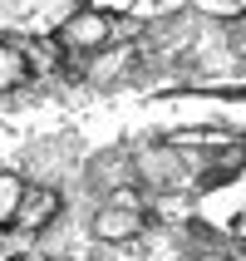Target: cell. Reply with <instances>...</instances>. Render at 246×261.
I'll return each instance as SVG.
<instances>
[{
	"instance_id": "obj_1",
	"label": "cell",
	"mask_w": 246,
	"mask_h": 261,
	"mask_svg": "<svg viewBox=\"0 0 246 261\" xmlns=\"http://www.w3.org/2000/svg\"><path fill=\"white\" fill-rule=\"evenodd\" d=\"M79 5H0V30L10 35H59Z\"/></svg>"
},
{
	"instance_id": "obj_2",
	"label": "cell",
	"mask_w": 246,
	"mask_h": 261,
	"mask_svg": "<svg viewBox=\"0 0 246 261\" xmlns=\"http://www.w3.org/2000/svg\"><path fill=\"white\" fill-rule=\"evenodd\" d=\"M59 40L69 44V49H94V44H103V40H108V20H103V10L79 5V10L69 15V25L59 30Z\"/></svg>"
},
{
	"instance_id": "obj_3",
	"label": "cell",
	"mask_w": 246,
	"mask_h": 261,
	"mask_svg": "<svg viewBox=\"0 0 246 261\" xmlns=\"http://www.w3.org/2000/svg\"><path fill=\"white\" fill-rule=\"evenodd\" d=\"M138 227H143V217H138V202H133V197H118V202L103 207L99 222H94V232H99L103 242H128V237H138Z\"/></svg>"
},
{
	"instance_id": "obj_4",
	"label": "cell",
	"mask_w": 246,
	"mask_h": 261,
	"mask_svg": "<svg viewBox=\"0 0 246 261\" xmlns=\"http://www.w3.org/2000/svg\"><path fill=\"white\" fill-rule=\"evenodd\" d=\"M54 212H59V192L35 188V192H25V202H20V212H15V227H20V232H40Z\"/></svg>"
},
{
	"instance_id": "obj_5",
	"label": "cell",
	"mask_w": 246,
	"mask_h": 261,
	"mask_svg": "<svg viewBox=\"0 0 246 261\" xmlns=\"http://www.w3.org/2000/svg\"><path fill=\"white\" fill-rule=\"evenodd\" d=\"M30 79V59H25V49H15L10 40H0V94L5 89H20Z\"/></svg>"
},
{
	"instance_id": "obj_6",
	"label": "cell",
	"mask_w": 246,
	"mask_h": 261,
	"mask_svg": "<svg viewBox=\"0 0 246 261\" xmlns=\"http://www.w3.org/2000/svg\"><path fill=\"white\" fill-rule=\"evenodd\" d=\"M20 202H25V182H20L15 173H0V227H10V222H15Z\"/></svg>"
},
{
	"instance_id": "obj_7",
	"label": "cell",
	"mask_w": 246,
	"mask_h": 261,
	"mask_svg": "<svg viewBox=\"0 0 246 261\" xmlns=\"http://www.w3.org/2000/svg\"><path fill=\"white\" fill-rule=\"evenodd\" d=\"M197 261H222V256H197Z\"/></svg>"
}]
</instances>
